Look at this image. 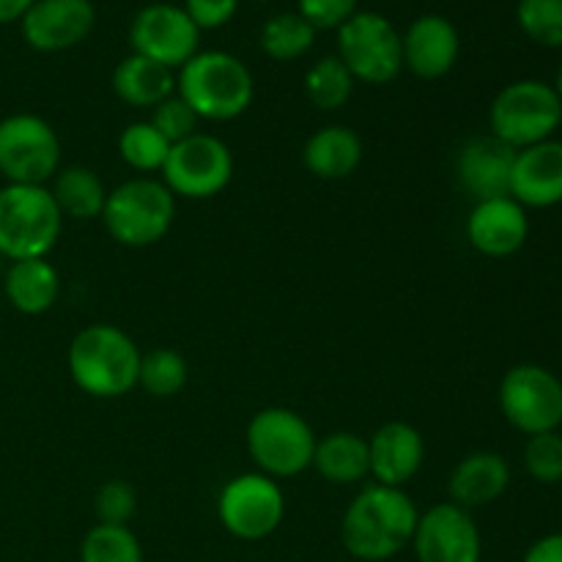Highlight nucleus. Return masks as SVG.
I'll return each mask as SVG.
<instances>
[{"instance_id":"nucleus-7","label":"nucleus","mask_w":562,"mask_h":562,"mask_svg":"<svg viewBox=\"0 0 562 562\" xmlns=\"http://www.w3.org/2000/svg\"><path fill=\"white\" fill-rule=\"evenodd\" d=\"M316 442L305 417L285 406H269L247 423V453L258 472L272 481L302 475L313 467Z\"/></svg>"},{"instance_id":"nucleus-16","label":"nucleus","mask_w":562,"mask_h":562,"mask_svg":"<svg viewBox=\"0 0 562 562\" xmlns=\"http://www.w3.org/2000/svg\"><path fill=\"white\" fill-rule=\"evenodd\" d=\"M530 236L527 209L510 195L477 201L467 217V239L481 256L510 258Z\"/></svg>"},{"instance_id":"nucleus-15","label":"nucleus","mask_w":562,"mask_h":562,"mask_svg":"<svg viewBox=\"0 0 562 562\" xmlns=\"http://www.w3.org/2000/svg\"><path fill=\"white\" fill-rule=\"evenodd\" d=\"M97 9L91 0H33L20 20L22 38L36 53L71 49L91 36Z\"/></svg>"},{"instance_id":"nucleus-35","label":"nucleus","mask_w":562,"mask_h":562,"mask_svg":"<svg viewBox=\"0 0 562 562\" xmlns=\"http://www.w3.org/2000/svg\"><path fill=\"white\" fill-rule=\"evenodd\" d=\"M99 525H121L126 527L137 510V494L126 481H108L99 486L93 497Z\"/></svg>"},{"instance_id":"nucleus-37","label":"nucleus","mask_w":562,"mask_h":562,"mask_svg":"<svg viewBox=\"0 0 562 562\" xmlns=\"http://www.w3.org/2000/svg\"><path fill=\"white\" fill-rule=\"evenodd\" d=\"M239 0H184V11L198 31H217L234 20Z\"/></svg>"},{"instance_id":"nucleus-23","label":"nucleus","mask_w":562,"mask_h":562,"mask_svg":"<svg viewBox=\"0 0 562 562\" xmlns=\"http://www.w3.org/2000/svg\"><path fill=\"white\" fill-rule=\"evenodd\" d=\"M5 300L11 307L25 316H42L58 302L60 274L47 258H27V261H11L5 272Z\"/></svg>"},{"instance_id":"nucleus-28","label":"nucleus","mask_w":562,"mask_h":562,"mask_svg":"<svg viewBox=\"0 0 562 562\" xmlns=\"http://www.w3.org/2000/svg\"><path fill=\"white\" fill-rule=\"evenodd\" d=\"M355 77L346 69L344 60L338 55H324L316 64L307 69L305 75V93L318 110L333 113V110L344 108L355 93Z\"/></svg>"},{"instance_id":"nucleus-21","label":"nucleus","mask_w":562,"mask_h":562,"mask_svg":"<svg viewBox=\"0 0 562 562\" xmlns=\"http://www.w3.org/2000/svg\"><path fill=\"white\" fill-rule=\"evenodd\" d=\"M508 486L510 467L505 456L494 453V450H475L456 464L448 483V494L450 503L472 510L497 503L508 492Z\"/></svg>"},{"instance_id":"nucleus-40","label":"nucleus","mask_w":562,"mask_h":562,"mask_svg":"<svg viewBox=\"0 0 562 562\" xmlns=\"http://www.w3.org/2000/svg\"><path fill=\"white\" fill-rule=\"evenodd\" d=\"M554 91H558V97L562 99V64H560V69H558V80H554Z\"/></svg>"},{"instance_id":"nucleus-8","label":"nucleus","mask_w":562,"mask_h":562,"mask_svg":"<svg viewBox=\"0 0 562 562\" xmlns=\"http://www.w3.org/2000/svg\"><path fill=\"white\" fill-rule=\"evenodd\" d=\"M338 58L351 77L368 86H387L404 69L401 33L376 11H357L338 27Z\"/></svg>"},{"instance_id":"nucleus-29","label":"nucleus","mask_w":562,"mask_h":562,"mask_svg":"<svg viewBox=\"0 0 562 562\" xmlns=\"http://www.w3.org/2000/svg\"><path fill=\"white\" fill-rule=\"evenodd\" d=\"M190 382V366L176 349H154L140 357L137 384L154 398H173Z\"/></svg>"},{"instance_id":"nucleus-10","label":"nucleus","mask_w":562,"mask_h":562,"mask_svg":"<svg viewBox=\"0 0 562 562\" xmlns=\"http://www.w3.org/2000/svg\"><path fill=\"white\" fill-rule=\"evenodd\" d=\"M159 173L173 198L206 201L220 195L234 179V154L220 137L195 132L187 140L170 146Z\"/></svg>"},{"instance_id":"nucleus-32","label":"nucleus","mask_w":562,"mask_h":562,"mask_svg":"<svg viewBox=\"0 0 562 562\" xmlns=\"http://www.w3.org/2000/svg\"><path fill=\"white\" fill-rule=\"evenodd\" d=\"M516 22L541 47H562V0H519Z\"/></svg>"},{"instance_id":"nucleus-1","label":"nucleus","mask_w":562,"mask_h":562,"mask_svg":"<svg viewBox=\"0 0 562 562\" xmlns=\"http://www.w3.org/2000/svg\"><path fill=\"white\" fill-rule=\"evenodd\" d=\"M420 510L404 488H362L344 514L340 541L351 558L362 562H384L412 547Z\"/></svg>"},{"instance_id":"nucleus-33","label":"nucleus","mask_w":562,"mask_h":562,"mask_svg":"<svg viewBox=\"0 0 562 562\" xmlns=\"http://www.w3.org/2000/svg\"><path fill=\"white\" fill-rule=\"evenodd\" d=\"M525 470L532 481L543 486L562 483V434H536L525 445Z\"/></svg>"},{"instance_id":"nucleus-11","label":"nucleus","mask_w":562,"mask_h":562,"mask_svg":"<svg viewBox=\"0 0 562 562\" xmlns=\"http://www.w3.org/2000/svg\"><path fill=\"white\" fill-rule=\"evenodd\" d=\"M499 409L516 431H558L562 426V382L549 368L536 362L514 366L499 382Z\"/></svg>"},{"instance_id":"nucleus-3","label":"nucleus","mask_w":562,"mask_h":562,"mask_svg":"<svg viewBox=\"0 0 562 562\" xmlns=\"http://www.w3.org/2000/svg\"><path fill=\"white\" fill-rule=\"evenodd\" d=\"M176 91L201 121H234L252 104L256 82L236 55L209 49L181 66Z\"/></svg>"},{"instance_id":"nucleus-38","label":"nucleus","mask_w":562,"mask_h":562,"mask_svg":"<svg viewBox=\"0 0 562 562\" xmlns=\"http://www.w3.org/2000/svg\"><path fill=\"white\" fill-rule=\"evenodd\" d=\"M521 562H562V532H552L532 543Z\"/></svg>"},{"instance_id":"nucleus-12","label":"nucleus","mask_w":562,"mask_h":562,"mask_svg":"<svg viewBox=\"0 0 562 562\" xmlns=\"http://www.w3.org/2000/svg\"><path fill=\"white\" fill-rule=\"evenodd\" d=\"M217 516L225 530L239 541H261L283 521V488L261 472H247L225 483L217 499Z\"/></svg>"},{"instance_id":"nucleus-24","label":"nucleus","mask_w":562,"mask_h":562,"mask_svg":"<svg viewBox=\"0 0 562 562\" xmlns=\"http://www.w3.org/2000/svg\"><path fill=\"white\" fill-rule=\"evenodd\" d=\"M113 91L130 108L154 110L159 102L173 97L176 77L168 66L132 53L115 66Z\"/></svg>"},{"instance_id":"nucleus-5","label":"nucleus","mask_w":562,"mask_h":562,"mask_svg":"<svg viewBox=\"0 0 562 562\" xmlns=\"http://www.w3.org/2000/svg\"><path fill=\"white\" fill-rule=\"evenodd\" d=\"M176 220V198L162 181L137 176L108 192L102 223L124 247H148L165 239Z\"/></svg>"},{"instance_id":"nucleus-14","label":"nucleus","mask_w":562,"mask_h":562,"mask_svg":"<svg viewBox=\"0 0 562 562\" xmlns=\"http://www.w3.org/2000/svg\"><path fill=\"white\" fill-rule=\"evenodd\" d=\"M417 562H481V530L467 508L456 503L434 505L420 514L415 538Z\"/></svg>"},{"instance_id":"nucleus-6","label":"nucleus","mask_w":562,"mask_h":562,"mask_svg":"<svg viewBox=\"0 0 562 562\" xmlns=\"http://www.w3.org/2000/svg\"><path fill=\"white\" fill-rule=\"evenodd\" d=\"M488 126L497 140L516 151L552 140L562 126V99L549 82L516 80L494 97Z\"/></svg>"},{"instance_id":"nucleus-30","label":"nucleus","mask_w":562,"mask_h":562,"mask_svg":"<svg viewBox=\"0 0 562 562\" xmlns=\"http://www.w3.org/2000/svg\"><path fill=\"white\" fill-rule=\"evenodd\" d=\"M119 154L137 173H159L170 154V143L151 126V121H135L119 135Z\"/></svg>"},{"instance_id":"nucleus-18","label":"nucleus","mask_w":562,"mask_h":562,"mask_svg":"<svg viewBox=\"0 0 562 562\" xmlns=\"http://www.w3.org/2000/svg\"><path fill=\"white\" fill-rule=\"evenodd\" d=\"M516 148L505 146L494 135L472 137L461 146L456 159V173L461 187L477 201L510 195V173H514Z\"/></svg>"},{"instance_id":"nucleus-4","label":"nucleus","mask_w":562,"mask_h":562,"mask_svg":"<svg viewBox=\"0 0 562 562\" xmlns=\"http://www.w3.org/2000/svg\"><path fill=\"white\" fill-rule=\"evenodd\" d=\"M64 231V214L47 184H5L0 190V258H47Z\"/></svg>"},{"instance_id":"nucleus-39","label":"nucleus","mask_w":562,"mask_h":562,"mask_svg":"<svg viewBox=\"0 0 562 562\" xmlns=\"http://www.w3.org/2000/svg\"><path fill=\"white\" fill-rule=\"evenodd\" d=\"M31 5H33V0H0V25L20 22Z\"/></svg>"},{"instance_id":"nucleus-22","label":"nucleus","mask_w":562,"mask_h":562,"mask_svg":"<svg viewBox=\"0 0 562 562\" xmlns=\"http://www.w3.org/2000/svg\"><path fill=\"white\" fill-rule=\"evenodd\" d=\"M302 162L316 179L338 181L355 173L362 162V140L349 126H324L307 137Z\"/></svg>"},{"instance_id":"nucleus-34","label":"nucleus","mask_w":562,"mask_h":562,"mask_svg":"<svg viewBox=\"0 0 562 562\" xmlns=\"http://www.w3.org/2000/svg\"><path fill=\"white\" fill-rule=\"evenodd\" d=\"M148 121H151L154 130H157L159 135L170 143V146H176V143H181V140H187V137L195 135L198 124H201V119L195 115V110H192L190 104L179 97V93H173V97H168L165 102H159L157 108L151 110V119Z\"/></svg>"},{"instance_id":"nucleus-26","label":"nucleus","mask_w":562,"mask_h":562,"mask_svg":"<svg viewBox=\"0 0 562 562\" xmlns=\"http://www.w3.org/2000/svg\"><path fill=\"white\" fill-rule=\"evenodd\" d=\"M49 192H53L60 214L71 220L102 217L104 203H108L104 181L99 179L97 170L86 168V165H69V168H60L58 173H55Z\"/></svg>"},{"instance_id":"nucleus-25","label":"nucleus","mask_w":562,"mask_h":562,"mask_svg":"<svg viewBox=\"0 0 562 562\" xmlns=\"http://www.w3.org/2000/svg\"><path fill=\"white\" fill-rule=\"evenodd\" d=\"M313 467L324 481L335 486H351L362 477L371 475V453H368V439L355 431H335L316 442Z\"/></svg>"},{"instance_id":"nucleus-19","label":"nucleus","mask_w":562,"mask_h":562,"mask_svg":"<svg viewBox=\"0 0 562 562\" xmlns=\"http://www.w3.org/2000/svg\"><path fill=\"white\" fill-rule=\"evenodd\" d=\"M510 198L525 209H552L562 203V140H543L516 151Z\"/></svg>"},{"instance_id":"nucleus-36","label":"nucleus","mask_w":562,"mask_h":562,"mask_svg":"<svg viewBox=\"0 0 562 562\" xmlns=\"http://www.w3.org/2000/svg\"><path fill=\"white\" fill-rule=\"evenodd\" d=\"M300 14L316 31H338L346 20L357 14V0H296Z\"/></svg>"},{"instance_id":"nucleus-13","label":"nucleus","mask_w":562,"mask_h":562,"mask_svg":"<svg viewBox=\"0 0 562 562\" xmlns=\"http://www.w3.org/2000/svg\"><path fill=\"white\" fill-rule=\"evenodd\" d=\"M130 42L137 55L168 66L170 71L181 69L201 44V31L184 5L151 3L143 5L130 25Z\"/></svg>"},{"instance_id":"nucleus-31","label":"nucleus","mask_w":562,"mask_h":562,"mask_svg":"<svg viewBox=\"0 0 562 562\" xmlns=\"http://www.w3.org/2000/svg\"><path fill=\"white\" fill-rule=\"evenodd\" d=\"M80 562H143V549L130 527L97 525L82 538Z\"/></svg>"},{"instance_id":"nucleus-2","label":"nucleus","mask_w":562,"mask_h":562,"mask_svg":"<svg viewBox=\"0 0 562 562\" xmlns=\"http://www.w3.org/2000/svg\"><path fill=\"white\" fill-rule=\"evenodd\" d=\"M140 349L124 329L113 324H91L69 344L71 382L91 398H121L137 387Z\"/></svg>"},{"instance_id":"nucleus-41","label":"nucleus","mask_w":562,"mask_h":562,"mask_svg":"<svg viewBox=\"0 0 562 562\" xmlns=\"http://www.w3.org/2000/svg\"><path fill=\"white\" fill-rule=\"evenodd\" d=\"M258 3H267V0H258Z\"/></svg>"},{"instance_id":"nucleus-27","label":"nucleus","mask_w":562,"mask_h":562,"mask_svg":"<svg viewBox=\"0 0 562 562\" xmlns=\"http://www.w3.org/2000/svg\"><path fill=\"white\" fill-rule=\"evenodd\" d=\"M313 42H316V27L300 11L274 14L261 27V49L272 60H280V64H289V60H296L305 53H311Z\"/></svg>"},{"instance_id":"nucleus-20","label":"nucleus","mask_w":562,"mask_h":562,"mask_svg":"<svg viewBox=\"0 0 562 562\" xmlns=\"http://www.w3.org/2000/svg\"><path fill=\"white\" fill-rule=\"evenodd\" d=\"M368 453H371V475L379 486L404 488L412 477L420 472L426 459V445L420 431L404 420L384 423L371 439H368Z\"/></svg>"},{"instance_id":"nucleus-9","label":"nucleus","mask_w":562,"mask_h":562,"mask_svg":"<svg viewBox=\"0 0 562 562\" xmlns=\"http://www.w3.org/2000/svg\"><path fill=\"white\" fill-rule=\"evenodd\" d=\"M60 170V137L49 121L14 113L0 121V176L9 184H47Z\"/></svg>"},{"instance_id":"nucleus-17","label":"nucleus","mask_w":562,"mask_h":562,"mask_svg":"<svg viewBox=\"0 0 562 562\" xmlns=\"http://www.w3.org/2000/svg\"><path fill=\"white\" fill-rule=\"evenodd\" d=\"M404 69L420 80H439L450 75L461 53V38L453 22L442 14H423L401 36Z\"/></svg>"}]
</instances>
